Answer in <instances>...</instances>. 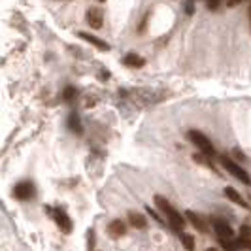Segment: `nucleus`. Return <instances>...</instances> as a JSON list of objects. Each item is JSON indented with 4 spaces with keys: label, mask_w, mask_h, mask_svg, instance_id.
Returning <instances> with one entry per match:
<instances>
[{
    "label": "nucleus",
    "mask_w": 251,
    "mask_h": 251,
    "mask_svg": "<svg viewBox=\"0 0 251 251\" xmlns=\"http://www.w3.org/2000/svg\"><path fill=\"white\" fill-rule=\"evenodd\" d=\"M155 202H157L159 210L164 214V217H166V221H168L170 228H172L174 232H177V234H181V232H183V228H185V217H181V214H179L176 208L166 201L164 197H161V195H157V197H155Z\"/></svg>",
    "instance_id": "nucleus-1"
},
{
    "label": "nucleus",
    "mask_w": 251,
    "mask_h": 251,
    "mask_svg": "<svg viewBox=\"0 0 251 251\" xmlns=\"http://www.w3.org/2000/svg\"><path fill=\"white\" fill-rule=\"evenodd\" d=\"M187 136H189V140L201 150V153H204V155H208V157H215L217 153H215V148H214V144L208 140V136L206 134H202L201 130H189L187 132Z\"/></svg>",
    "instance_id": "nucleus-2"
},
{
    "label": "nucleus",
    "mask_w": 251,
    "mask_h": 251,
    "mask_svg": "<svg viewBox=\"0 0 251 251\" xmlns=\"http://www.w3.org/2000/svg\"><path fill=\"white\" fill-rule=\"evenodd\" d=\"M219 161H221V164H223V168H225L226 172H230L232 176L236 177V179H240L244 185H251V177L250 174L240 166V164H236L230 157H226V155H221L219 157Z\"/></svg>",
    "instance_id": "nucleus-3"
},
{
    "label": "nucleus",
    "mask_w": 251,
    "mask_h": 251,
    "mask_svg": "<svg viewBox=\"0 0 251 251\" xmlns=\"http://www.w3.org/2000/svg\"><path fill=\"white\" fill-rule=\"evenodd\" d=\"M51 214H53V219H55V223L61 226V230H64L66 234L68 232H72V219L68 217V214L64 212V210H61V208H48Z\"/></svg>",
    "instance_id": "nucleus-4"
},
{
    "label": "nucleus",
    "mask_w": 251,
    "mask_h": 251,
    "mask_svg": "<svg viewBox=\"0 0 251 251\" xmlns=\"http://www.w3.org/2000/svg\"><path fill=\"white\" fill-rule=\"evenodd\" d=\"M13 195L19 201H30L34 197V185H32V181H19L15 185V189H13Z\"/></svg>",
    "instance_id": "nucleus-5"
},
{
    "label": "nucleus",
    "mask_w": 251,
    "mask_h": 251,
    "mask_svg": "<svg viewBox=\"0 0 251 251\" xmlns=\"http://www.w3.org/2000/svg\"><path fill=\"white\" fill-rule=\"evenodd\" d=\"M85 21H87V25L91 28H97L99 30L104 25V13L99 8H89L87 13H85Z\"/></svg>",
    "instance_id": "nucleus-6"
},
{
    "label": "nucleus",
    "mask_w": 251,
    "mask_h": 251,
    "mask_svg": "<svg viewBox=\"0 0 251 251\" xmlns=\"http://www.w3.org/2000/svg\"><path fill=\"white\" fill-rule=\"evenodd\" d=\"M214 228L217 232V238H234V230L223 219H214Z\"/></svg>",
    "instance_id": "nucleus-7"
},
{
    "label": "nucleus",
    "mask_w": 251,
    "mask_h": 251,
    "mask_svg": "<svg viewBox=\"0 0 251 251\" xmlns=\"http://www.w3.org/2000/svg\"><path fill=\"white\" fill-rule=\"evenodd\" d=\"M77 36L81 38V40H85L87 44H91V46H95L97 50L100 51H110V46L104 42V40H100V38H97L95 34H89V32H79Z\"/></svg>",
    "instance_id": "nucleus-8"
},
{
    "label": "nucleus",
    "mask_w": 251,
    "mask_h": 251,
    "mask_svg": "<svg viewBox=\"0 0 251 251\" xmlns=\"http://www.w3.org/2000/svg\"><path fill=\"white\" fill-rule=\"evenodd\" d=\"M108 232H110L112 238H121L126 232V226L121 219H113V221H110V225H108Z\"/></svg>",
    "instance_id": "nucleus-9"
},
{
    "label": "nucleus",
    "mask_w": 251,
    "mask_h": 251,
    "mask_svg": "<svg viewBox=\"0 0 251 251\" xmlns=\"http://www.w3.org/2000/svg\"><path fill=\"white\" fill-rule=\"evenodd\" d=\"M185 217H187L189 221H191V225L195 226L199 232H204V234L208 232V225L202 221V217L199 214H195V212H191V210H189V212H185Z\"/></svg>",
    "instance_id": "nucleus-10"
},
{
    "label": "nucleus",
    "mask_w": 251,
    "mask_h": 251,
    "mask_svg": "<svg viewBox=\"0 0 251 251\" xmlns=\"http://www.w3.org/2000/svg\"><path fill=\"white\" fill-rule=\"evenodd\" d=\"M225 197L228 199L230 202H234L236 206H242V208H248V202L242 199V195H240L236 189H232V187H225Z\"/></svg>",
    "instance_id": "nucleus-11"
},
{
    "label": "nucleus",
    "mask_w": 251,
    "mask_h": 251,
    "mask_svg": "<svg viewBox=\"0 0 251 251\" xmlns=\"http://www.w3.org/2000/svg\"><path fill=\"white\" fill-rule=\"evenodd\" d=\"M123 64L128 66V68H142L146 64V61L140 55H136V53H128V55H125V59H123Z\"/></svg>",
    "instance_id": "nucleus-12"
},
{
    "label": "nucleus",
    "mask_w": 251,
    "mask_h": 251,
    "mask_svg": "<svg viewBox=\"0 0 251 251\" xmlns=\"http://www.w3.org/2000/svg\"><path fill=\"white\" fill-rule=\"evenodd\" d=\"M128 221H130V225L136 226V228H146V226H148L146 217L140 215L138 212H130V214H128Z\"/></svg>",
    "instance_id": "nucleus-13"
},
{
    "label": "nucleus",
    "mask_w": 251,
    "mask_h": 251,
    "mask_svg": "<svg viewBox=\"0 0 251 251\" xmlns=\"http://www.w3.org/2000/svg\"><path fill=\"white\" fill-rule=\"evenodd\" d=\"M68 126H70V130H74V132H77V134L83 132L81 123H79V117H77L75 113H70V117H68Z\"/></svg>",
    "instance_id": "nucleus-14"
},
{
    "label": "nucleus",
    "mask_w": 251,
    "mask_h": 251,
    "mask_svg": "<svg viewBox=\"0 0 251 251\" xmlns=\"http://www.w3.org/2000/svg\"><path fill=\"white\" fill-rule=\"evenodd\" d=\"M179 238H181V244H183V248H185V250L195 251V238H193V234L181 232V234H179Z\"/></svg>",
    "instance_id": "nucleus-15"
},
{
    "label": "nucleus",
    "mask_w": 251,
    "mask_h": 251,
    "mask_svg": "<svg viewBox=\"0 0 251 251\" xmlns=\"http://www.w3.org/2000/svg\"><path fill=\"white\" fill-rule=\"evenodd\" d=\"M75 95H77V93H75L74 87H66L64 89V93H63V99L66 102H72L75 99Z\"/></svg>",
    "instance_id": "nucleus-16"
},
{
    "label": "nucleus",
    "mask_w": 251,
    "mask_h": 251,
    "mask_svg": "<svg viewBox=\"0 0 251 251\" xmlns=\"http://www.w3.org/2000/svg\"><path fill=\"white\" fill-rule=\"evenodd\" d=\"M148 214H150L151 217H153V219H155V221H157V223H159V225H164V221H163V219H161V217H159V215L155 214V212H153V210H151L150 206H148Z\"/></svg>",
    "instance_id": "nucleus-17"
},
{
    "label": "nucleus",
    "mask_w": 251,
    "mask_h": 251,
    "mask_svg": "<svg viewBox=\"0 0 251 251\" xmlns=\"http://www.w3.org/2000/svg\"><path fill=\"white\" fill-rule=\"evenodd\" d=\"M206 251H217V250H215V248H208Z\"/></svg>",
    "instance_id": "nucleus-18"
},
{
    "label": "nucleus",
    "mask_w": 251,
    "mask_h": 251,
    "mask_svg": "<svg viewBox=\"0 0 251 251\" xmlns=\"http://www.w3.org/2000/svg\"><path fill=\"white\" fill-rule=\"evenodd\" d=\"M236 2H242V0H232V2H230V4H236Z\"/></svg>",
    "instance_id": "nucleus-19"
},
{
    "label": "nucleus",
    "mask_w": 251,
    "mask_h": 251,
    "mask_svg": "<svg viewBox=\"0 0 251 251\" xmlns=\"http://www.w3.org/2000/svg\"><path fill=\"white\" fill-rule=\"evenodd\" d=\"M100 2H106V0H100Z\"/></svg>",
    "instance_id": "nucleus-20"
}]
</instances>
